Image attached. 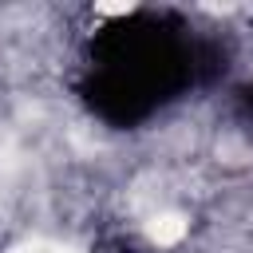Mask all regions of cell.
<instances>
[{
	"mask_svg": "<svg viewBox=\"0 0 253 253\" xmlns=\"http://www.w3.org/2000/svg\"><path fill=\"white\" fill-rule=\"evenodd\" d=\"M186 233H190V217L178 213V210H158V213L146 217V237H150V245H158V249L178 245Z\"/></svg>",
	"mask_w": 253,
	"mask_h": 253,
	"instance_id": "6da1fadb",
	"label": "cell"
}]
</instances>
